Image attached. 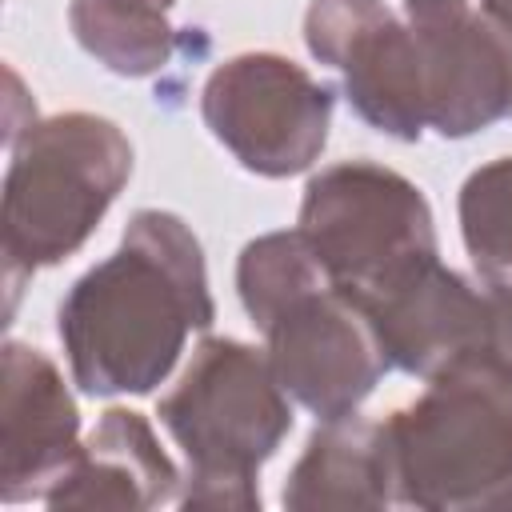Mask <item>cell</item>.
Returning <instances> with one entry per match:
<instances>
[{
	"label": "cell",
	"instance_id": "4fadbf2b",
	"mask_svg": "<svg viewBox=\"0 0 512 512\" xmlns=\"http://www.w3.org/2000/svg\"><path fill=\"white\" fill-rule=\"evenodd\" d=\"M280 500L284 508H296V512L396 504L384 424L364 420L356 412L340 420H320V428L304 444V456L288 472Z\"/></svg>",
	"mask_w": 512,
	"mask_h": 512
},
{
	"label": "cell",
	"instance_id": "9a60e30c",
	"mask_svg": "<svg viewBox=\"0 0 512 512\" xmlns=\"http://www.w3.org/2000/svg\"><path fill=\"white\" fill-rule=\"evenodd\" d=\"M460 236L472 268L492 280H512V156L476 168L460 188Z\"/></svg>",
	"mask_w": 512,
	"mask_h": 512
},
{
	"label": "cell",
	"instance_id": "6da1fadb",
	"mask_svg": "<svg viewBox=\"0 0 512 512\" xmlns=\"http://www.w3.org/2000/svg\"><path fill=\"white\" fill-rule=\"evenodd\" d=\"M216 320L200 240L176 212L140 208L112 256L92 264L60 304L72 380L88 396H144Z\"/></svg>",
	"mask_w": 512,
	"mask_h": 512
},
{
	"label": "cell",
	"instance_id": "8992f818",
	"mask_svg": "<svg viewBox=\"0 0 512 512\" xmlns=\"http://www.w3.org/2000/svg\"><path fill=\"white\" fill-rule=\"evenodd\" d=\"M252 324L268 340L280 388L316 420L352 416L388 368L368 316L332 288L320 264L252 312Z\"/></svg>",
	"mask_w": 512,
	"mask_h": 512
},
{
	"label": "cell",
	"instance_id": "7a4b0ae2",
	"mask_svg": "<svg viewBox=\"0 0 512 512\" xmlns=\"http://www.w3.org/2000/svg\"><path fill=\"white\" fill-rule=\"evenodd\" d=\"M380 424L396 504L424 512L512 508V376L496 364L444 368Z\"/></svg>",
	"mask_w": 512,
	"mask_h": 512
},
{
	"label": "cell",
	"instance_id": "3957f363",
	"mask_svg": "<svg viewBox=\"0 0 512 512\" xmlns=\"http://www.w3.org/2000/svg\"><path fill=\"white\" fill-rule=\"evenodd\" d=\"M156 416L188 460L180 508H260L256 476L292 432V404L268 352L232 336H204Z\"/></svg>",
	"mask_w": 512,
	"mask_h": 512
},
{
	"label": "cell",
	"instance_id": "8fae6325",
	"mask_svg": "<svg viewBox=\"0 0 512 512\" xmlns=\"http://www.w3.org/2000/svg\"><path fill=\"white\" fill-rule=\"evenodd\" d=\"M364 316L380 340L388 368H400L408 376L432 380L460 360L484 356L488 292L468 276L444 268L440 260L376 300Z\"/></svg>",
	"mask_w": 512,
	"mask_h": 512
},
{
	"label": "cell",
	"instance_id": "7c38bea8",
	"mask_svg": "<svg viewBox=\"0 0 512 512\" xmlns=\"http://www.w3.org/2000/svg\"><path fill=\"white\" fill-rule=\"evenodd\" d=\"M180 472L160 448L152 424L132 408H108L80 444L48 508H156L180 496Z\"/></svg>",
	"mask_w": 512,
	"mask_h": 512
},
{
	"label": "cell",
	"instance_id": "30bf717a",
	"mask_svg": "<svg viewBox=\"0 0 512 512\" xmlns=\"http://www.w3.org/2000/svg\"><path fill=\"white\" fill-rule=\"evenodd\" d=\"M80 412L60 368L32 344H4L0 500H44L80 452Z\"/></svg>",
	"mask_w": 512,
	"mask_h": 512
},
{
	"label": "cell",
	"instance_id": "5b68a950",
	"mask_svg": "<svg viewBox=\"0 0 512 512\" xmlns=\"http://www.w3.org/2000/svg\"><path fill=\"white\" fill-rule=\"evenodd\" d=\"M296 228L332 288L360 312L440 260L424 192L376 160L320 168L304 188Z\"/></svg>",
	"mask_w": 512,
	"mask_h": 512
},
{
	"label": "cell",
	"instance_id": "5bb4252c",
	"mask_svg": "<svg viewBox=\"0 0 512 512\" xmlns=\"http://www.w3.org/2000/svg\"><path fill=\"white\" fill-rule=\"evenodd\" d=\"M68 24L80 48L116 76H152L180 44L168 8L156 0H72Z\"/></svg>",
	"mask_w": 512,
	"mask_h": 512
},
{
	"label": "cell",
	"instance_id": "2e32d148",
	"mask_svg": "<svg viewBox=\"0 0 512 512\" xmlns=\"http://www.w3.org/2000/svg\"><path fill=\"white\" fill-rule=\"evenodd\" d=\"M484 292H488V328H484L480 360H488L504 376H512V280L508 284L484 280Z\"/></svg>",
	"mask_w": 512,
	"mask_h": 512
},
{
	"label": "cell",
	"instance_id": "52a82bcc",
	"mask_svg": "<svg viewBox=\"0 0 512 512\" xmlns=\"http://www.w3.org/2000/svg\"><path fill=\"white\" fill-rule=\"evenodd\" d=\"M336 92L288 56L240 52L200 92L208 132L256 176H296L328 144Z\"/></svg>",
	"mask_w": 512,
	"mask_h": 512
},
{
	"label": "cell",
	"instance_id": "277c9868",
	"mask_svg": "<svg viewBox=\"0 0 512 512\" xmlns=\"http://www.w3.org/2000/svg\"><path fill=\"white\" fill-rule=\"evenodd\" d=\"M0 196L8 288L68 260L96 232L132 176V144L108 116L60 112L24 128Z\"/></svg>",
	"mask_w": 512,
	"mask_h": 512
},
{
	"label": "cell",
	"instance_id": "ba28073f",
	"mask_svg": "<svg viewBox=\"0 0 512 512\" xmlns=\"http://www.w3.org/2000/svg\"><path fill=\"white\" fill-rule=\"evenodd\" d=\"M304 44L344 76L348 104L360 120L384 136L420 140L428 128L420 48L408 20H396L384 0H312Z\"/></svg>",
	"mask_w": 512,
	"mask_h": 512
},
{
	"label": "cell",
	"instance_id": "e0dca14e",
	"mask_svg": "<svg viewBox=\"0 0 512 512\" xmlns=\"http://www.w3.org/2000/svg\"><path fill=\"white\" fill-rule=\"evenodd\" d=\"M480 8H484L500 28L512 32V0H480Z\"/></svg>",
	"mask_w": 512,
	"mask_h": 512
},
{
	"label": "cell",
	"instance_id": "9c48e42d",
	"mask_svg": "<svg viewBox=\"0 0 512 512\" xmlns=\"http://www.w3.org/2000/svg\"><path fill=\"white\" fill-rule=\"evenodd\" d=\"M420 48L424 116L440 136L512 120V32L468 0H404Z\"/></svg>",
	"mask_w": 512,
	"mask_h": 512
}]
</instances>
